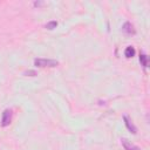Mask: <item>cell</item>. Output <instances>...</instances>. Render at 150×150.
<instances>
[{"label": "cell", "instance_id": "5", "mask_svg": "<svg viewBox=\"0 0 150 150\" xmlns=\"http://www.w3.org/2000/svg\"><path fill=\"white\" fill-rule=\"evenodd\" d=\"M121 142H122V145H123V148H124L125 150H141L137 145L132 144V143H131V142H129L127 138H122V139H121Z\"/></svg>", "mask_w": 150, "mask_h": 150}, {"label": "cell", "instance_id": "3", "mask_svg": "<svg viewBox=\"0 0 150 150\" xmlns=\"http://www.w3.org/2000/svg\"><path fill=\"white\" fill-rule=\"evenodd\" d=\"M123 121H124V124H125V127H127V129L130 131V132H132V134H136L137 132V128H136V125L132 123V121L128 117V116H123Z\"/></svg>", "mask_w": 150, "mask_h": 150}, {"label": "cell", "instance_id": "4", "mask_svg": "<svg viewBox=\"0 0 150 150\" xmlns=\"http://www.w3.org/2000/svg\"><path fill=\"white\" fill-rule=\"evenodd\" d=\"M122 32L124 34H127V35H134L135 34V28H134V26L129 21H127L122 26Z\"/></svg>", "mask_w": 150, "mask_h": 150}, {"label": "cell", "instance_id": "1", "mask_svg": "<svg viewBox=\"0 0 150 150\" xmlns=\"http://www.w3.org/2000/svg\"><path fill=\"white\" fill-rule=\"evenodd\" d=\"M34 64L36 67H56L59 64L57 60H50V59H35L34 60Z\"/></svg>", "mask_w": 150, "mask_h": 150}, {"label": "cell", "instance_id": "9", "mask_svg": "<svg viewBox=\"0 0 150 150\" xmlns=\"http://www.w3.org/2000/svg\"><path fill=\"white\" fill-rule=\"evenodd\" d=\"M25 75H27V76H35L36 75V71L35 70H27L25 73Z\"/></svg>", "mask_w": 150, "mask_h": 150}, {"label": "cell", "instance_id": "8", "mask_svg": "<svg viewBox=\"0 0 150 150\" xmlns=\"http://www.w3.org/2000/svg\"><path fill=\"white\" fill-rule=\"evenodd\" d=\"M56 26H57V21L53 20V21H49V22H47L45 27H46L47 29H54V28H56Z\"/></svg>", "mask_w": 150, "mask_h": 150}, {"label": "cell", "instance_id": "7", "mask_svg": "<svg viewBox=\"0 0 150 150\" xmlns=\"http://www.w3.org/2000/svg\"><path fill=\"white\" fill-rule=\"evenodd\" d=\"M139 63H141V66H143V68L148 67V56L144 53L139 54Z\"/></svg>", "mask_w": 150, "mask_h": 150}, {"label": "cell", "instance_id": "10", "mask_svg": "<svg viewBox=\"0 0 150 150\" xmlns=\"http://www.w3.org/2000/svg\"><path fill=\"white\" fill-rule=\"evenodd\" d=\"M41 5H42L41 1H35V2H34V6H41Z\"/></svg>", "mask_w": 150, "mask_h": 150}, {"label": "cell", "instance_id": "2", "mask_svg": "<svg viewBox=\"0 0 150 150\" xmlns=\"http://www.w3.org/2000/svg\"><path fill=\"white\" fill-rule=\"evenodd\" d=\"M11 120H12V111H11V109L4 110L2 118H1V125L2 127H7L11 123Z\"/></svg>", "mask_w": 150, "mask_h": 150}, {"label": "cell", "instance_id": "6", "mask_svg": "<svg viewBox=\"0 0 150 150\" xmlns=\"http://www.w3.org/2000/svg\"><path fill=\"white\" fill-rule=\"evenodd\" d=\"M135 53H136V50H135V48H134L132 46H128V47L125 48V50H124V55H125V57H128V59L135 56Z\"/></svg>", "mask_w": 150, "mask_h": 150}]
</instances>
